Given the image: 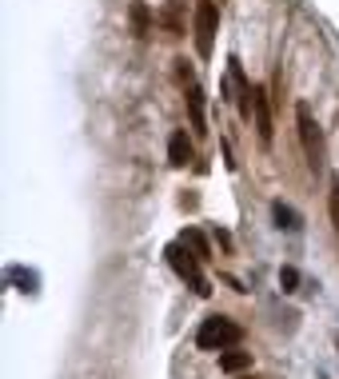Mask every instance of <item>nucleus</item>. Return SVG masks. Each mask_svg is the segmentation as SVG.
<instances>
[{
	"label": "nucleus",
	"mask_w": 339,
	"mask_h": 379,
	"mask_svg": "<svg viewBox=\"0 0 339 379\" xmlns=\"http://www.w3.org/2000/svg\"><path fill=\"white\" fill-rule=\"evenodd\" d=\"M243 339V328L236 323V319H227V316H211L200 323V332H195V344L204 351H227V348H236Z\"/></svg>",
	"instance_id": "obj_1"
},
{
	"label": "nucleus",
	"mask_w": 339,
	"mask_h": 379,
	"mask_svg": "<svg viewBox=\"0 0 339 379\" xmlns=\"http://www.w3.org/2000/svg\"><path fill=\"white\" fill-rule=\"evenodd\" d=\"M168 264H172V271H176L180 280H188V284H192V292L195 296H208L211 287H208V280H204V276H200V264H204V260H200V255H188V244H184V239H180V244H168Z\"/></svg>",
	"instance_id": "obj_2"
},
{
	"label": "nucleus",
	"mask_w": 339,
	"mask_h": 379,
	"mask_svg": "<svg viewBox=\"0 0 339 379\" xmlns=\"http://www.w3.org/2000/svg\"><path fill=\"white\" fill-rule=\"evenodd\" d=\"M295 120H299V140H304L307 164H311V172H320L323 168V132H320V124L311 120V108H307V104L295 108Z\"/></svg>",
	"instance_id": "obj_3"
},
{
	"label": "nucleus",
	"mask_w": 339,
	"mask_h": 379,
	"mask_svg": "<svg viewBox=\"0 0 339 379\" xmlns=\"http://www.w3.org/2000/svg\"><path fill=\"white\" fill-rule=\"evenodd\" d=\"M216 40V0H195V48L200 56H211Z\"/></svg>",
	"instance_id": "obj_4"
},
{
	"label": "nucleus",
	"mask_w": 339,
	"mask_h": 379,
	"mask_svg": "<svg viewBox=\"0 0 339 379\" xmlns=\"http://www.w3.org/2000/svg\"><path fill=\"white\" fill-rule=\"evenodd\" d=\"M227 92H232V100H236L240 116H252V84L243 80V68H240L236 56L227 60Z\"/></svg>",
	"instance_id": "obj_5"
},
{
	"label": "nucleus",
	"mask_w": 339,
	"mask_h": 379,
	"mask_svg": "<svg viewBox=\"0 0 339 379\" xmlns=\"http://www.w3.org/2000/svg\"><path fill=\"white\" fill-rule=\"evenodd\" d=\"M252 112H256V132L263 144H272V108H268V92L252 84Z\"/></svg>",
	"instance_id": "obj_6"
},
{
	"label": "nucleus",
	"mask_w": 339,
	"mask_h": 379,
	"mask_svg": "<svg viewBox=\"0 0 339 379\" xmlns=\"http://www.w3.org/2000/svg\"><path fill=\"white\" fill-rule=\"evenodd\" d=\"M168 160H172L176 168H184L188 160H195V148H192V140H188V132H172V140H168Z\"/></svg>",
	"instance_id": "obj_7"
},
{
	"label": "nucleus",
	"mask_w": 339,
	"mask_h": 379,
	"mask_svg": "<svg viewBox=\"0 0 339 379\" xmlns=\"http://www.w3.org/2000/svg\"><path fill=\"white\" fill-rule=\"evenodd\" d=\"M272 220H275V228H284V232H295V228H299L295 208H288L284 200H275V204H272Z\"/></svg>",
	"instance_id": "obj_8"
},
{
	"label": "nucleus",
	"mask_w": 339,
	"mask_h": 379,
	"mask_svg": "<svg viewBox=\"0 0 339 379\" xmlns=\"http://www.w3.org/2000/svg\"><path fill=\"white\" fill-rule=\"evenodd\" d=\"M188 108H192V128L204 136L208 128H204V92L195 88V84H188Z\"/></svg>",
	"instance_id": "obj_9"
},
{
	"label": "nucleus",
	"mask_w": 339,
	"mask_h": 379,
	"mask_svg": "<svg viewBox=\"0 0 339 379\" xmlns=\"http://www.w3.org/2000/svg\"><path fill=\"white\" fill-rule=\"evenodd\" d=\"M220 367L224 371H243V367H252V355L247 351H224L220 355Z\"/></svg>",
	"instance_id": "obj_10"
},
{
	"label": "nucleus",
	"mask_w": 339,
	"mask_h": 379,
	"mask_svg": "<svg viewBox=\"0 0 339 379\" xmlns=\"http://www.w3.org/2000/svg\"><path fill=\"white\" fill-rule=\"evenodd\" d=\"M184 244L192 248V255H200V260H211V248H208V239L200 236L195 228H188V232H184Z\"/></svg>",
	"instance_id": "obj_11"
},
{
	"label": "nucleus",
	"mask_w": 339,
	"mask_h": 379,
	"mask_svg": "<svg viewBox=\"0 0 339 379\" xmlns=\"http://www.w3.org/2000/svg\"><path fill=\"white\" fill-rule=\"evenodd\" d=\"M279 287L291 296V292L299 287V271H295V268H279Z\"/></svg>",
	"instance_id": "obj_12"
},
{
	"label": "nucleus",
	"mask_w": 339,
	"mask_h": 379,
	"mask_svg": "<svg viewBox=\"0 0 339 379\" xmlns=\"http://www.w3.org/2000/svg\"><path fill=\"white\" fill-rule=\"evenodd\" d=\"M132 24H136V36H144L148 32V8L144 4H132Z\"/></svg>",
	"instance_id": "obj_13"
},
{
	"label": "nucleus",
	"mask_w": 339,
	"mask_h": 379,
	"mask_svg": "<svg viewBox=\"0 0 339 379\" xmlns=\"http://www.w3.org/2000/svg\"><path fill=\"white\" fill-rule=\"evenodd\" d=\"M12 276H17V280H20V284H24V292H28V296H33V292H36V276H33V271H12Z\"/></svg>",
	"instance_id": "obj_14"
},
{
	"label": "nucleus",
	"mask_w": 339,
	"mask_h": 379,
	"mask_svg": "<svg viewBox=\"0 0 339 379\" xmlns=\"http://www.w3.org/2000/svg\"><path fill=\"white\" fill-rule=\"evenodd\" d=\"M331 220H336V232H339V180H331Z\"/></svg>",
	"instance_id": "obj_15"
}]
</instances>
